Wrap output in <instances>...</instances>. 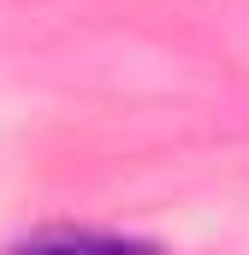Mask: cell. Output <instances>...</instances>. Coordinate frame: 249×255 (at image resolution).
<instances>
[{
    "label": "cell",
    "mask_w": 249,
    "mask_h": 255,
    "mask_svg": "<svg viewBox=\"0 0 249 255\" xmlns=\"http://www.w3.org/2000/svg\"><path fill=\"white\" fill-rule=\"evenodd\" d=\"M12 255H160V250L136 238H107V232H42Z\"/></svg>",
    "instance_id": "6da1fadb"
}]
</instances>
